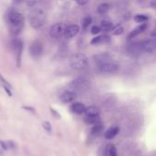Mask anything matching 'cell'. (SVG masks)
I'll list each match as a JSON object with an SVG mask.
<instances>
[{"instance_id":"2e32d148","label":"cell","mask_w":156,"mask_h":156,"mask_svg":"<svg viewBox=\"0 0 156 156\" xmlns=\"http://www.w3.org/2000/svg\"><path fill=\"white\" fill-rule=\"evenodd\" d=\"M111 60V57H109V54L107 53H102V54H99L95 57V61L97 63V65H101L103 63H106L109 62Z\"/></svg>"},{"instance_id":"cb8c5ba5","label":"cell","mask_w":156,"mask_h":156,"mask_svg":"<svg viewBox=\"0 0 156 156\" xmlns=\"http://www.w3.org/2000/svg\"><path fill=\"white\" fill-rule=\"evenodd\" d=\"M109 8V4H107V3H102V4H101V5H99V7H98L97 11H98V13H99V14L103 15V14H105V13L108 12Z\"/></svg>"},{"instance_id":"5bb4252c","label":"cell","mask_w":156,"mask_h":156,"mask_svg":"<svg viewBox=\"0 0 156 156\" xmlns=\"http://www.w3.org/2000/svg\"><path fill=\"white\" fill-rule=\"evenodd\" d=\"M71 112L76 113V114H82L86 111V107L84 104L80 103V102H75L70 106Z\"/></svg>"},{"instance_id":"d6986e66","label":"cell","mask_w":156,"mask_h":156,"mask_svg":"<svg viewBox=\"0 0 156 156\" xmlns=\"http://www.w3.org/2000/svg\"><path fill=\"white\" fill-rule=\"evenodd\" d=\"M105 156H118L117 155V149L114 144L109 143L105 149Z\"/></svg>"},{"instance_id":"4fadbf2b","label":"cell","mask_w":156,"mask_h":156,"mask_svg":"<svg viewBox=\"0 0 156 156\" xmlns=\"http://www.w3.org/2000/svg\"><path fill=\"white\" fill-rule=\"evenodd\" d=\"M111 41V38H109L108 35H101V36H98L95 37L91 39L90 44L91 45H101V44H104V43H108Z\"/></svg>"},{"instance_id":"5b68a950","label":"cell","mask_w":156,"mask_h":156,"mask_svg":"<svg viewBox=\"0 0 156 156\" xmlns=\"http://www.w3.org/2000/svg\"><path fill=\"white\" fill-rule=\"evenodd\" d=\"M11 46H12V49L14 50V54L16 56V65L17 67H20L21 65V55L23 51V44L19 39H14L11 42Z\"/></svg>"},{"instance_id":"9c48e42d","label":"cell","mask_w":156,"mask_h":156,"mask_svg":"<svg viewBox=\"0 0 156 156\" xmlns=\"http://www.w3.org/2000/svg\"><path fill=\"white\" fill-rule=\"evenodd\" d=\"M127 52L133 57H137V56H140L141 54H142L143 51L142 49L141 42H133V43H131L130 45H128V47H127Z\"/></svg>"},{"instance_id":"ffe728a7","label":"cell","mask_w":156,"mask_h":156,"mask_svg":"<svg viewBox=\"0 0 156 156\" xmlns=\"http://www.w3.org/2000/svg\"><path fill=\"white\" fill-rule=\"evenodd\" d=\"M102 131H103V124L101 122H99V123L93 125V127L91 128L90 133L94 136H97V135H100Z\"/></svg>"},{"instance_id":"277c9868","label":"cell","mask_w":156,"mask_h":156,"mask_svg":"<svg viewBox=\"0 0 156 156\" xmlns=\"http://www.w3.org/2000/svg\"><path fill=\"white\" fill-rule=\"evenodd\" d=\"M99 71L102 74H114L119 70L118 64L114 62H106L101 65H99Z\"/></svg>"},{"instance_id":"ba28073f","label":"cell","mask_w":156,"mask_h":156,"mask_svg":"<svg viewBox=\"0 0 156 156\" xmlns=\"http://www.w3.org/2000/svg\"><path fill=\"white\" fill-rule=\"evenodd\" d=\"M43 52V47L42 44L39 41H34L29 47V53L30 55L35 57V59H38L40 56H41Z\"/></svg>"},{"instance_id":"ac0fdd59","label":"cell","mask_w":156,"mask_h":156,"mask_svg":"<svg viewBox=\"0 0 156 156\" xmlns=\"http://www.w3.org/2000/svg\"><path fill=\"white\" fill-rule=\"evenodd\" d=\"M86 116L87 117H91V116H99L100 115V109L95 106H90L89 108H86Z\"/></svg>"},{"instance_id":"44dd1931","label":"cell","mask_w":156,"mask_h":156,"mask_svg":"<svg viewBox=\"0 0 156 156\" xmlns=\"http://www.w3.org/2000/svg\"><path fill=\"white\" fill-rule=\"evenodd\" d=\"M112 27H113V25L112 24V22H109L108 20H103L101 24V27H100L101 30H104V31L112 30Z\"/></svg>"},{"instance_id":"4316f807","label":"cell","mask_w":156,"mask_h":156,"mask_svg":"<svg viewBox=\"0 0 156 156\" xmlns=\"http://www.w3.org/2000/svg\"><path fill=\"white\" fill-rule=\"evenodd\" d=\"M112 34L113 35H120V34H122L123 33V27L120 26V25H117V26H115L112 27Z\"/></svg>"},{"instance_id":"484cf974","label":"cell","mask_w":156,"mask_h":156,"mask_svg":"<svg viewBox=\"0 0 156 156\" xmlns=\"http://www.w3.org/2000/svg\"><path fill=\"white\" fill-rule=\"evenodd\" d=\"M91 21H92V18H91V16H86L83 17V19H82V27H83V29H86V28L89 27V26H90Z\"/></svg>"},{"instance_id":"7c38bea8","label":"cell","mask_w":156,"mask_h":156,"mask_svg":"<svg viewBox=\"0 0 156 156\" xmlns=\"http://www.w3.org/2000/svg\"><path fill=\"white\" fill-rule=\"evenodd\" d=\"M76 97H77L76 92H74L72 90H67L60 95V101L63 103H69L74 101Z\"/></svg>"},{"instance_id":"9a60e30c","label":"cell","mask_w":156,"mask_h":156,"mask_svg":"<svg viewBox=\"0 0 156 156\" xmlns=\"http://www.w3.org/2000/svg\"><path fill=\"white\" fill-rule=\"evenodd\" d=\"M119 127L117 126H112V127H109V128L105 131L104 133V136H105L106 139L108 140H111V139L114 138L118 133H119Z\"/></svg>"},{"instance_id":"f546056e","label":"cell","mask_w":156,"mask_h":156,"mask_svg":"<svg viewBox=\"0 0 156 156\" xmlns=\"http://www.w3.org/2000/svg\"><path fill=\"white\" fill-rule=\"evenodd\" d=\"M27 4L29 5V7H34V5L37 4V2L36 1H30V2H27Z\"/></svg>"},{"instance_id":"3957f363","label":"cell","mask_w":156,"mask_h":156,"mask_svg":"<svg viewBox=\"0 0 156 156\" xmlns=\"http://www.w3.org/2000/svg\"><path fill=\"white\" fill-rule=\"evenodd\" d=\"M46 21V15L42 9L36 8L31 11L29 15V22L32 27L40 28L43 27Z\"/></svg>"},{"instance_id":"6da1fadb","label":"cell","mask_w":156,"mask_h":156,"mask_svg":"<svg viewBox=\"0 0 156 156\" xmlns=\"http://www.w3.org/2000/svg\"><path fill=\"white\" fill-rule=\"evenodd\" d=\"M10 31L14 35H18L24 27V16L17 11L10 12L8 17Z\"/></svg>"},{"instance_id":"e0dca14e","label":"cell","mask_w":156,"mask_h":156,"mask_svg":"<svg viewBox=\"0 0 156 156\" xmlns=\"http://www.w3.org/2000/svg\"><path fill=\"white\" fill-rule=\"evenodd\" d=\"M146 28H147V24H146V23H144V24H142L140 26H138L137 27H135L134 29L130 33L129 38H132L138 36L139 34H141L142 32H143L144 30L146 29Z\"/></svg>"},{"instance_id":"603a6c76","label":"cell","mask_w":156,"mask_h":156,"mask_svg":"<svg viewBox=\"0 0 156 156\" xmlns=\"http://www.w3.org/2000/svg\"><path fill=\"white\" fill-rule=\"evenodd\" d=\"M0 81H1V82L3 83L4 89H5V91H7L8 93V95H9V96L12 95V93H11V91H10V90H11V85L7 81V80H5V79L2 76L1 74H0Z\"/></svg>"},{"instance_id":"83f0119b","label":"cell","mask_w":156,"mask_h":156,"mask_svg":"<svg viewBox=\"0 0 156 156\" xmlns=\"http://www.w3.org/2000/svg\"><path fill=\"white\" fill-rule=\"evenodd\" d=\"M101 31V30L100 27H98V26H93V27L90 28V32L93 34V35H98Z\"/></svg>"},{"instance_id":"7a4b0ae2","label":"cell","mask_w":156,"mask_h":156,"mask_svg":"<svg viewBox=\"0 0 156 156\" xmlns=\"http://www.w3.org/2000/svg\"><path fill=\"white\" fill-rule=\"evenodd\" d=\"M89 64L88 57L83 53H75L68 59V65L74 70H83Z\"/></svg>"},{"instance_id":"30bf717a","label":"cell","mask_w":156,"mask_h":156,"mask_svg":"<svg viewBox=\"0 0 156 156\" xmlns=\"http://www.w3.org/2000/svg\"><path fill=\"white\" fill-rule=\"evenodd\" d=\"M141 45H142L143 53L144 52H145V53H153L155 50L156 44H155V41L153 38L144 40V41L141 42Z\"/></svg>"},{"instance_id":"4dcf8cb0","label":"cell","mask_w":156,"mask_h":156,"mask_svg":"<svg viewBox=\"0 0 156 156\" xmlns=\"http://www.w3.org/2000/svg\"><path fill=\"white\" fill-rule=\"evenodd\" d=\"M77 3L80 5H84L86 4H88V1H77Z\"/></svg>"},{"instance_id":"7402d4cb","label":"cell","mask_w":156,"mask_h":156,"mask_svg":"<svg viewBox=\"0 0 156 156\" xmlns=\"http://www.w3.org/2000/svg\"><path fill=\"white\" fill-rule=\"evenodd\" d=\"M85 121L86 123L88 124H97L101 122V120H100V116H91V117H85Z\"/></svg>"},{"instance_id":"f1b7e54d","label":"cell","mask_w":156,"mask_h":156,"mask_svg":"<svg viewBox=\"0 0 156 156\" xmlns=\"http://www.w3.org/2000/svg\"><path fill=\"white\" fill-rule=\"evenodd\" d=\"M43 128L45 129V131H47L48 132L51 131V124L49 121H44L43 122Z\"/></svg>"},{"instance_id":"52a82bcc","label":"cell","mask_w":156,"mask_h":156,"mask_svg":"<svg viewBox=\"0 0 156 156\" xmlns=\"http://www.w3.org/2000/svg\"><path fill=\"white\" fill-rule=\"evenodd\" d=\"M72 91H83L85 90L88 89L89 87V82L88 80L84 78H79L77 79L73 80V82L70 84ZM75 92V91H74Z\"/></svg>"},{"instance_id":"8992f818","label":"cell","mask_w":156,"mask_h":156,"mask_svg":"<svg viewBox=\"0 0 156 156\" xmlns=\"http://www.w3.org/2000/svg\"><path fill=\"white\" fill-rule=\"evenodd\" d=\"M65 28H66V26L64 24H62V23H57V24H54L49 29L50 37L53 38H60L61 36L64 35Z\"/></svg>"},{"instance_id":"d4e9b609","label":"cell","mask_w":156,"mask_h":156,"mask_svg":"<svg viewBox=\"0 0 156 156\" xmlns=\"http://www.w3.org/2000/svg\"><path fill=\"white\" fill-rule=\"evenodd\" d=\"M148 19L149 17L146 15H142V14H138L134 16V20L138 23H142V24H144Z\"/></svg>"},{"instance_id":"8fae6325","label":"cell","mask_w":156,"mask_h":156,"mask_svg":"<svg viewBox=\"0 0 156 156\" xmlns=\"http://www.w3.org/2000/svg\"><path fill=\"white\" fill-rule=\"evenodd\" d=\"M79 32V27L76 24L69 25L68 27H66L64 31V36L67 38H72Z\"/></svg>"}]
</instances>
